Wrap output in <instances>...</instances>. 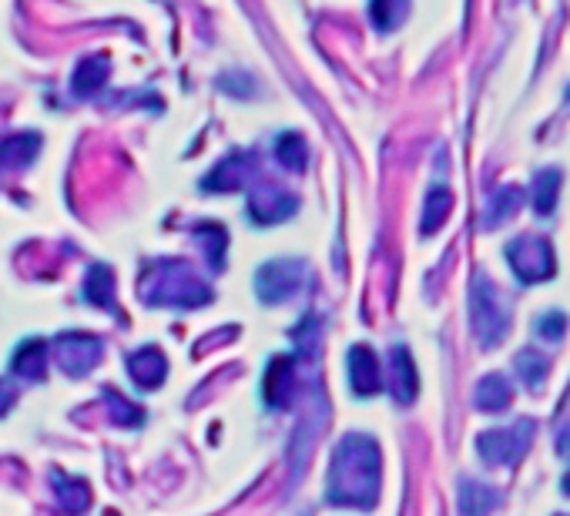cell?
Returning <instances> with one entry per match:
<instances>
[{
    "label": "cell",
    "instance_id": "1",
    "mask_svg": "<svg viewBox=\"0 0 570 516\" xmlns=\"http://www.w3.org/2000/svg\"><path fill=\"white\" fill-rule=\"evenodd\" d=\"M326 499L332 506H359L372 509L379 499V446L369 436H346L329 466Z\"/></svg>",
    "mask_w": 570,
    "mask_h": 516
},
{
    "label": "cell",
    "instance_id": "2",
    "mask_svg": "<svg viewBox=\"0 0 570 516\" xmlns=\"http://www.w3.org/2000/svg\"><path fill=\"white\" fill-rule=\"evenodd\" d=\"M151 272H158V282L144 285V299L148 305H178V308H196L206 305L212 299V292L188 272L184 265L171 262V265H154Z\"/></svg>",
    "mask_w": 570,
    "mask_h": 516
},
{
    "label": "cell",
    "instance_id": "3",
    "mask_svg": "<svg viewBox=\"0 0 570 516\" xmlns=\"http://www.w3.org/2000/svg\"><path fill=\"white\" fill-rule=\"evenodd\" d=\"M507 328H510L507 302L497 292V285L480 275L473 285V332L480 335L483 346H497V342L507 335Z\"/></svg>",
    "mask_w": 570,
    "mask_h": 516
},
{
    "label": "cell",
    "instance_id": "4",
    "mask_svg": "<svg viewBox=\"0 0 570 516\" xmlns=\"http://www.w3.org/2000/svg\"><path fill=\"white\" fill-rule=\"evenodd\" d=\"M507 259L520 282H543L553 275V249L540 235H520L507 245Z\"/></svg>",
    "mask_w": 570,
    "mask_h": 516
},
{
    "label": "cell",
    "instance_id": "5",
    "mask_svg": "<svg viewBox=\"0 0 570 516\" xmlns=\"http://www.w3.org/2000/svg\"><path fill=\"white\" fill-rule=\"evenodd\" d=\"M533 436V426L530 423H513V426H503V429H490L477 439V449L480 456L490 463V466H510L523 456L527 443Z\"/></svg>",
    "mask_w": 570,
    "mask_h": 516
},
{
    "label": "cell",
    "instance_id": "6",
    "mask_svg": "<svg viewBox=\"0 0 570 516\" xmlns=\"http://www.w3.org/2000/svg\"><path fill=\"white\" fill-rule=\"evenodd\" d=\"M54 360L61 366V373L68 376H88L98 360H101V342L94 335H84V332H68V335H58L54 342Z\"/></svg>",
    "mask_w": 570,
    "mask_h": 516
},
{
    "label": "cell",
    "instance_id": "7",
    "mask_svg": "<svg viewBox=\"0 0 570 516\" xmlns=\"http://www.w3.org/2000/svg\"><path fill=\"white\" fill-rule=\"evenodd\" d=\"M299 279H302L299 262H269L256 275V292L266 305H276L286 302L292 292H299Z\"/></svg>",
    "mask_w": 570,
    "mask_h": 516
},
{
    "label": "cell",
    "instance_id": "8",
    "mask_svg": "<svg viewBox=\"0 0 570 516\" xmlns=\"http://www.w3.org/2000/svg\"><path fill=\"white\" fill-rule=\"evenodd\" d=\"M349 386L356 396H376L383 389V366H379V356L369 346H352L349 350Z\"/></svg>",
    "mask_w": 570,
    "mask_h": 516
},
{
    "label": "cell",
    "instance_id": "9",
    "mask_svg": "<svg viewBox=\"0 0 570 516\" xmlns=\"http://www.w3.org/2000/svg\"><path fill=\"white\" fill-rule=\"evenodd\" d=\"M128 373H131V380H134L138 389L151 393V389H158V386L164 383V376H168V360L161 356V350L144 346V350H138V353L128 360Z\"/></svg>",
    "mask_w": 570,
    "mask_h": 516
},
{
    "label": "cell",
    "instance_id": "10",
    "mask_svg": "<svg viewBox=\"0 0 570 516\" xmlns=\"http://www.w3.org/2000/svg\"><path fill=\"white\" fill-rule=\"evenodd\" d=\"M11 370L21 380L41 383L48 376V342L44 338H24L14 353V360H11Z\"/></svg>",
    "mask_w": 570,
    "mask_h": 516
},
{
    "label": "cell",
    "instance_id": "11",
    "mask_svg": "<svg viewBox=\"0 0 570 516\" xmlns=\"http://www.w3.org/2000/svg\"><path fill=\"white\" fill-rule=\"evenodd\" d=\"M390 386H393L397 403H413V399H417L420 380H417L413 356H410L403 346H397V350H393V356H390Z\"/></svg>",
    "mask_w": 570,
    "mask_h": 516
},
{
    "label": "cell",
    "instance_id": "12",
    "mask_svg": "<svg viewBox=\"0 0 570 516\" xmlns=\"http://www.w3.org/2000/svg\"><path fill=\"white\" fill-rule=\"evenodd\" d=\"M296 393V370L292 360H272L266 373V403L276 409H286Z\"/></svg>",
    "mask_w": 570,
    "mask_h": 516
},
{
    "label": "cell",
    "instance_id": "13",
    "mask_svg": "<svg viewBox=\"0 0 570 516\" xmlns=\"http://www.w3.org/2000/svg\"><path fill=\"white\" fill-rule=\"evenodd\" d=\"M54 493H58V506L64 513H71V516H78V513H84L91 506V489H88L84 479H74V476L58 473L54 476Z\"/></svg>",
    "mask_w": 570,
    "mask_h": 516
},
{
    "label": "cell",
    "instance_id": "14",
    "mask_svg": "<svg viewBox=\"0 0 570 516\" xmlns=\"http://www.w3.org/2000/svg\"><path fill=\"white\" fill-rule=\"evenodd\" d=\"M510 399H513L510 383H507L500 373L487 376V380L477 386V396H473L477 409H483V413H500V409H507V406H510Z\"/></svg>",
    "mask_w": 570,
    "mask_h": 516
},
{
    "label": "cell",
    "instance_id": "15",
    "mask_svg": "<svg viewBox=\"0 0 570 516\" xmlns=\"http://www.w3.org/2000/svg\"><path fill=\"white\" fill-rule=\"evenodd\" d=\"M497 506V493L477 479H463L460 486V513L463 516H487Z\"/></svg>",
    "mask_w": 570,
    "mask_h": 516
},
{
    "label": "cell",
    "instance_id": "16",
    "mask_svg": "<svg viewBox=\"0 0 570 516\" xmlns=\"http://www.w3.org/2000/svg\"><path fill=\"white\" fill-rule=\"evenodd\" d=\"M557 192H560V171H540L530 185V199H533V209L540 215H550L553 212V202H557Z\"/></svg>",
    "mask_w": 570,
    "mask_h": 516
},
{
    "label": "cell",
    "instance_id": "17",
    "mask_svg": "<svg viewBox=\"0 0 570 516\" xmlns=\"http://www.w3.org/2000/svg\"><path fill=\"white\" fill-rule=\"evenodd\" d=\"M407 11H410V0H372V4H369L372 24H376L379 31H393V28H400L403 18H407Z\"/></svg>",
    "mask_w": 570,
    "mask_h": 516
},
{
    "label": "cell",
    "instance_id": "18",
    "mask_svg": "<svg viewBox=\"0 0 570 516\" xmlns=\"http://www.w3.org/2000/svg\"><path fill=\"white\" fill-rule=\"evenodd\" d=\"M104 403H108L111 419H114L118 426H141V423H144V409H141L138 403H131L124 393H118V389H104Z\"/></svg>",
    "mask_w": 570,
    "mask_h": 516
},
{
    "label": "cell",
    "instance_id": "19",
    "mask_svg": "<svg viewBox=\"0 0 570 516\" xmlns=\"http://www.w3.org/2000/svg\"><path fill=\"white\" fill-rule=\"evenodd\" d=\"M111 282H114L111 269H108V265H94V269L88 272V282H84V299H88L91 305H111V295H114Z\"/></svg>",
    "mask_w": 570,
    "mask_h": 516
},
{
    "label": "cell",
    "instance_id": "20",
    "mask_svg": "<svg viewBox=\"0 0 570 516\" xmlns=\"http://www.w3.org/2000/svg\"><path fill=\"white\" fill-rule=\"evenodd\" d=\"M450 205H453V195H450L447 189H433V192H430V199H427V212H423V232H427V235H430V232H437V229L447 222Z\"/></svg>",
    "mask_w": 570,
    "mask_h": 516
},
{
    "label": "cell",
    "instance_id": "21",
    "mask_svg": "<svg viewBox=\"0 0 570 516\" xmlns=\"http://www.w3.org/2000/svg\"><path fill=\"white\" fill-rule=\"evenodd\" d=\"M517 370H520V376H523V383L530 386V389H540L543 386V380H547V360L540 356V353H533V350H527V353H520L517 356Z\"/></svg>",
    "mask_w": 570,
    "mask_h": 516
},
{
    "label": "cell",
    "instance_id": "22",
    "mask_svg": "<svg viewBox=\"0 0 570 516\" xmlns=\"http://www.w3.org/2000/svg\"><path fill=\"white\" fill-rule=\"evenodd\" d=\"M276 158L289 168V171H299L306 164V144L299 134H282L279 144H276Z\"/></svg>",
    "mask_w": 570,
    "mask_h": 516
},
{
    "label": "cell",
    "instance_id": "23",
    "mask_svg": "<svg viewBox=\"0 0 570 516\" xmlns=\"http://www.w3.org/2000/svg\"><path fill=\"white\" fill-rule=\"evenodd\" d=\"M520 202H523V192H520V189H500V195L493 199V209H490V215H487V225L507 222V219L520 209Z\"/></svg>",
    "mask_w": 570,
    "mask_h": 516
},
{
    "label": "cell",
    "instance_id": "24",
    "mask_svg": "<svg viewBox=\"0 0 570 516\" xmlns=\"http://www.w3.org/2000/svg\"><path fill=\"white\" fill-rule=\"evenodd\" d=\"M196 239H202V242L209 245V262H212L216 269H222V265H226V229H222V225H202V229L196 232Z\"/></svg>",
    "mask_w": 570,
    "mask_h": 516
},
{
    "label": "cell",
    "instance_id": "25",
    "mask_svg": "<svg viewBox=\"0 0 570 516\" xmlns=\"http://www.w3.org/2000/svg\"><path fill=\"white\" fill-rule=\"evenodd\" d=\"M101 68H104L101 61H84L81 71H78V78H74V91H78V94L98 91V88L104 84V78H108V71H101Z\"/></svg>",
    "mask_w": 570,
    "mask_h": 516
},
{
    "label": "cell",
    "instance_id": "26",
    "mask_svg": "<svg viewBox=\"0 0 570 516\" xmlns=\"http://www.w3.org/2000/svg\"><path fill=\"white\" fill-rule=\"evenodd\" d=\"M537 332H540L543 338L557 342V338H563V332H567V318H563L560 312H550V315H543V318L537 322Z\"/></svg>",
    "mask_w": 570,
    "mask_h": 516
},
{
    "label": "cell",
    "instance_id": "27",
    "mask_svg": "<svg viewBox=\"0 0 570 516\" xmlns=\"http://www.w3.org/2000/svg\"><path fill=\"white\" fill-rule=\"evenodd\" d=\"M14 399H18V393H14L4 380H0V416H4V413L14 406Z\"/></svg>",
    "mask_w": 570,
    "mask_h": 516
},
{
    "label": "cell",
    "instance_id": "28",
    "mask_svg": "<svg viewBox=\"0 0 570 516\" xmlns=\"http://www.w3.org/2000/svg\"><path fill=\"white\" fill-rule=\"evenodd\" d=\"M563 489L570 493V473H567V479H563Z\"/></svg>",
    "mask_w": 570,
    "mask_h": 516
}]
</instances>
